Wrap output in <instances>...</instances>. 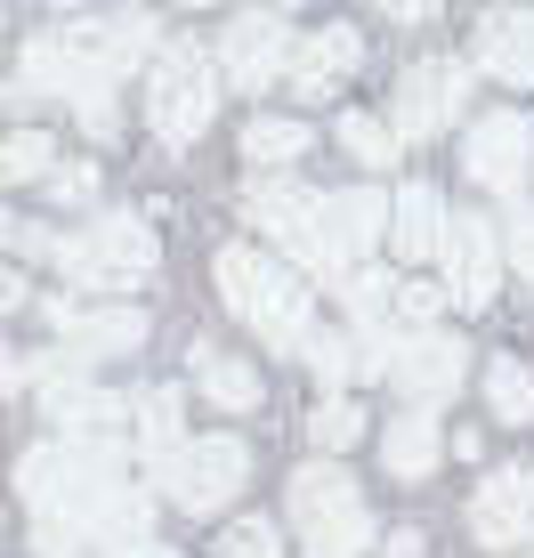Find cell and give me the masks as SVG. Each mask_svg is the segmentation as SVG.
Masks as SVG:
<instances>
[{
	"mask_svg": "<svg viewBox=\"0 0 534 558\" xmlns=\"http://www.w3.org/2000/svg\"><path fill=\"white\" fill-rule=\"evenodd\" d=\"M292 526H300V558H365L373 543V510L340 461H308L292 477Z\"/></svg>",
	"mask_w": 534,
	"mask_h": 558,
	"instance_id": "obj_6",
	"label": "cell"
},
{
	"mask_svg": "<svg viewBox=\"0 0 534 558\" xmlns=\"http://www.w3.org/2000/svg\"><path fill=\"white\" fill-rule=\"evenodd\" d=\"M356 57H365L356 25H324V33H308V41H300V57H292V89H300V98H324V89H340V82L356 73Z\"/></svg>",
	"mask_w": 534,
	"mask_h": 558,
	"instance_id": "obj_19",
	"label": "cell"
},
{
	"mask_svg": "<svg viewBox=\"0 0 534 558\" xmlns=\"http://www.w3.org/2000/svg\"><path fill=\"white\" fill-rule=\"evenodd\" d=\"M437 453H446V429H437L429 413H397L389 429H380V470L405 477V486L437 470Z\"/></svg>",
	"mask_w": 534,
	"mask_h": 558,
	"instance_id": "obj_21",
	"label": "cell"
},
{
	"mask_svg": "<svg viewBox=\"0 0 534 558\" xmlns=\"http://www.w3.org/2000/svg\"><path fill=\"white\" fill-rule=\"evenodd\" d=\"M446 300H453V292H437V283H405V300H397V332H429Z\"/></svg>",
	"mask_w": 534,
	"mask_h": 558,
	"instance_id": "obj_32",
	"label": "cell"
},
{
	"mask_svg": "<svg viewBox=\"0 0 534 558\" xmlns=\"http://www.w3.org/2000/svg\"><path fill=\"white\" fill-rule=\"evenodd\" d=\"M389 219H397V195H380V186H340L332 195V235L340 252H373V243H389Z\"/></svg>",
	"mask_w": 534,
	"mask_h": 558,
	"instance_id": "obj_20",
	"label": "cell"
},
{
	"mask_svg": "<svg viewBox=\"0 0 534 558\" xmlns=\"http://www.w3.org/2000/svg\"><path fill=\"white\" fill-rule=\"evenodd\" d=\"M130 446H138L146 461H170L186 446V437H179V389H146L138 397V437H130Z\"/></svg>",
	"mask_w": 534,
	"mask_h": 558,
	"instance_id": "obj_26",
	"label": "cell"
},
{
	"mask_svg": "<svg viewBox=\"0 0 534 558\" xmlns=\"http://www.w3.org/2000/svg\"><path fill=\"white\" fill-rule=\"evenodd\" d=\"M470 106V65H453V57H422V65H405V82H397V138H437V130H453Z\"/></svg>",
	"mask_w": 534,
	"mask_h": 558,
	"instance_id": "obj_10",
	"label": "cell"
},
{
	"mask_svg": "<svg viewBox=\"0 0 534 558\" xmlns=\"http://www.w3.org/2000/svg\"><path fill=\"white\" fill-rule=\"evenodd\" d=\"M113 558H179V550H155V543H138V550H113Z\"/></svg>",
	"mask_w": 534,
	"mask_h": 558,
	"instance_id": "obj_36",
	"label": "cell"
},
{
	"mask_svg": "<svg viewBox=\"0 0 534 558\" xmlns=\"http://www.w3.org/2000/svg\"><path fill=\"white\" fill-rule=\"evenodd\" d=\"M186 9H211V0H186Z\"/></svg>",
	"mask_w": 534,
	"mask_h": 558,
	"instance_id": "obj_37",
	"label": "cell"
},
{
	"mask_svg": "<svg viewBox=\"0 0 534 558\" xmlns=\"http://www.w3.org/2000/svg\"><path fill=\"white\" fill-rule=\"evenodd\" d=\"M340 146H349L365 170H389L405 138H397V122H380V113H340Z\"/></svg>",
	"mask_w": 534,
	"mask_h": 558,
	"instance_id": "obj_28",
	"label": "cell"
},
{
	"mask_svg": "<svg viewBox=\"0 0 534 558\" xmlns=\"http://www.w3.org/2000/svg\"><path fill=\"white\" fill-rule=\"evenodd\" d=\"M243 477H252L243 437H186L170 461H155V494H170V510H186V518L227 510L243 494Z\"/></svg>",
	"mask_w": 534,
	"mask_h": 558,
	"instance_id": "obj_8",
	"label": "cell"
},
{
	"mask_svg": "<svg viewBox=\"0 0 534 558\" xmlns=\"http://www.w3.org/2000/svg\"><path fill=\"white\" fill-rule=\"evenodd\" d=\"M502 243H510V267H519V276H534V210H510Z\"/></svg>",
	"mask_w": 534,
	"mask_h": 558,
	"instance_id": "obj_33",
	"label": "cell"
},
{
	"mask_svg": "<svg viewBox=\"0 0 534 558\" xmlns=\"http://www.w3.org/2000/svg\"><path fill=\"white\" fill-rule=\"evenodd\" d=\"M478 73L526 89L534 82V9H486L478 16Z\"/></svg>",
	"mask_w": 534,
	"mask_h": 558,
	"instance_id": "obj_18",
	"label": "cell"
},
{
	"mask_svg": "<svg viewBox=\"0 0 534 558\" xmlns=\"http://www.w3.org/2000/svg\"><path fill=\"white\" fill-rule=\"evenodd\" d=\"M49 324H57V349H73V356H89V364L146 349V316L130 300H57Z\"/></svg>",
	"mask_w": 534,
	"mask_h": 558,
	"instance_id": "obj_13",
	"label": "cell"
},
{
	"mask_svg": "<svg viewBox=\"0 0 534 558\" xmlns=\"http://www.w3.org/2000/svg\"><path fill=\"white\" fill-rule=\"evenodd\" d=\"M300 356H308V373L324 380V397H340V380L365 373V349H356L349 332H308V349H300Z\"/></svg>",
	"mask_w": 534,
	"mask_h": 558,
	"instance_id": "obj_29",
	"label": "cell"
},
{
	"mask_svg": "<svg viewBox=\"0 0 534 558\" xmlns=\"http://www.w3.org/2000/svg\"><path fill=\"white\" fill-rule=\"evenodd\" d=\"M365 429H373V421H365V405H356V397H324V405L308 413V437H316V453H349Z\"/></svg>",
	"mask_w": 534,
	"mask_h": 558,
	"instance_id": "obj_27",
	"label": "cell"
},
{
	"mask_svg": "<svg viewBox=\"0 0 534 558\" xmlns=\"http://www.w3.org/2000/svg\"><path fill=\"white\" fill-rule=\"evenodd\" d=\"M122 453H130V446L49 437V446H33L25 461H16V494L33 502V518H49V510H89L98 494L130 486V477H122Z\"/></svg>",
	"mask_w": 534,
	"mask_h": 558,
	"instance_id": "obj_4",
	"label": "cell"
},
{
	"mask_svg": "<svg viewBox=\"0 0 534 558\" xmlns=\"http://www.w3.org/2000/svg\"><path fill=\"white\" fill-rule=\"evenodd\" d=\"M57 9H82V0H57Z\"/></svg>",
	"mask_w": 534,
	"mask_h": 558,
	"instance_id": "obj_38",
	"label": "cell"
},
{
	"mask_svg": "<svg viewBox=\"0 0 534 558\" xmlns=\"http://www.w3.org/2000/svg\"><path fill=\"white\" fill-rule=\"evenodd\" d=\"M519 558H534V550H519Z\"/></svg>",
	"mask_w": 534,
	"mask_h": 558,
	"instance_id": "obj_39",
	"label": "cell"
},
{
	"mask_svg": "<svg viewBox=\"0 0 534 558\" xmlns=\"http://www.w3.org/2000/svg\"><path fill=\"white\" fill-rule=\"evenodd\" d=\"M155 235H146V219H130V210H106V219H89L82 235H57L49 267L73 283L82 300H122L130 283L155 276Z\"/></svg>",
	"mask_w": 534,
	"mask_h": 558,
	"instance_id": "obj_3",
	"label": "cell"
},
{
	"mask_svg": "<svg viewBox=\"0 0 534 558\" xmlns=\"http://www.w3.org/2000/svg\"><path fill=\"white\" fill-rule=\"evenodd\" d=\"M365 373L389 380L413 413H429V405H446V397L462 389L470 349L453 332H437V324H429V332H397V324H380V332H365Z\"/></svg>",
	"mask_w": 534,
	"mask_h": 558,
	"instance_id": "obj_5",
	"label": "cell"
},
{
	"mask_svg": "<svg viewBox=\"0 0 534 558\" xmlns=\"http://www.w3.org/2000/svg\"><path fill=\"white\" fill-rule=\"evenodd\" d=\"M0 179H9V186H25V179H57V146H49V130H16V138L0 146Z\"/></svg>",
	"mask_w": 534,
	"mask_h": 558,
	"instance_id": "obj_30",
	"label": "cell"
},
{
	"mask_svg": "<svg viewBox=\"0 0 534 558\" xmlns=\"http://www.w3.org/2000/svg\"><path fill=\"white\" fill-rule=\"evenodd\" d=\"M470 534L486 550H534V470H486L470 494Z\"/></svg>",
	"mask_w": 534,
	"mask_h": 558,
	"instance_id": "obj_14",
	"label": "cell"
},
{
	"mask_svg": "<svg viewBox=\"0 0 534 558\" xmlns=\"http://www.w3.org/2000/svg\"><path fill=\"white\" fill-rule=\"evenodd\" d=\"M446 235H453V210L429 179L397 186V219H389V252L397 259H446Z\"/></svg>",
	"mask_w": 534,
	"mask_h": 558,
	"instance_id": "obj_17",
	"label": "cell"
},
{
	"mask_svg": "<svg viewBox=\"0 0 534 558\" xmlns=\"http://www.w3.org/2000/svg\"><path fill=\"white\" fill-rule=\"evenodd\" d=\"M380 9H389L397 25H422V16H437V0H380Z\"/></svg>",
	"mask_w": 534,
	"mask_h": 558,
	"instance_id": "obj_35",
	"label": "cell"
},
{
	"mask_svg": "<svg viewBox=\"0 0 534 558\" xmlns=\"http://www.w3.org/2000/svg\"><path fill=\"white\" fill-rule=\"evenodd\" d=\"M300 154H308V122H292V113H252V130H243V162H252L259 179L292 170Z\"/></svg>",
	"mask_w": 534,
	"mask_h": 558,
	"instance_id": "obj_23",
	"label": "cell"
},
{
	"mask_svg": "<svg viewBox=\"0 0 534 558\" xmlns=\"http://www.w3.org/2000/svg\"><path fill=\"white\" fill-rule=\"evenodd\" d=\"M292 57H300V41H292V25H283L276 9H243L235 25L219 33V73L235 89H252V98L292 73Z\"/></svg>",
	"mask_w": 534,
	"mask_h": 558,
	"instance_id": "obj_9",
	"label": "cell"
},
{
	"mask_svg": "<svg viewBox=\"0 0 534 558\" xmlns=\"http://www.w3.org/2000/svg\"><path fill=\"white\" fill-rule=\"evenodd\" d=\"M486 413L502 421V429L534 421V373H526L519 356H494V364H486Z\"/></svg>",
	"mask_w": 534,
	"mask_h": 558,
	"instance_id": "obj_24",
	"label": "cell"
},
{
	"mask_svg": "<svg viewBox=\"0 0 534 558\" xmlns=\"http://www.w3.org/2000/svg\"><path fill=\"white\" fill-rule=\"evenodd\" d=\"M219 57H203L195 41H170L155 57V73H146V122H155L162 146H195L203 130H211L219 113Z\"/></svg>",
	"mask_w": 534,
	"mask_h": 558,
	"instance_id": "obj_7",
	"label": "cell"
},
{
	"mask_svg": "<svg viewBox=\"0 0 534 558\" xmlns=\"http://www.w3.org/2000/svg\"><path fill=\"white\" fill-rule=\"evenodd\" d=\"M340 292H349V316L365 324V332H380V324H397V300H405V283H397L389 267H356Z\"/></svg>",
	"mask_w": 534,
	"mask_h": 558,
	"instance_id": "obj_25",
	"label": "cell"
},
{
	"mask_svg": "<svg viewBox=\"0 0 534 558\" xmlns=\"http://www.w3.org/2000/svg\"><path fill=\"white\" fill-rule=\"evenodd\" d=\"M73 41H82L89 57H98L106 73H130V65H155V57L170 49L155 9H106V16H82V25H65Z\"/></svg>",
	"mask_w": 534,
	"mask_h": 558,
	"instance_id": "obj_15",
	"label": "cell"
},
{
	"mask_svg": "<svg viewBox=\"0 0 534 558\" xmlns=\"http://www.w3.org/2000/svg\"><path fill=\"white\" fill-rule=\"evenodd\" d=\"M462 170L486 186V195H510V203H519V186H526V170H534V122H526L519 106H502V113H486V122H470Z\"/></svg>",
	"mask_w": 534,
	"mask_h": 558,
	"instance_id": "obj_12",
	"label": "cell"
},
{
	"mask_svg": "<svg viewBox=\"0 0 534 558\" xmlns=\"http://www.w3.org/2000/svg\"><path fill=\"white\" fill-rule=\"evenodd\" d=\"M186 364H195V389L211 397L219 413H252L259 405V373L243 356H227V349H211V340H195L186 349Z\"/></svg>",
	"mask_w": 534,
	"mask_h": 558,
	"instance_id": "obj_22",
	"label": "cell"
},
{
	"mask_svg": "<svg viewBox=\"0 0 534 558\" xmlns=\"http://www.w3.org/2000/svg\"><path fill=\"white\" fill-rule=\"evenodd\" d=\"M219 558H283V543H276L267 518H235V526L219 534Z\"/></svg>",
	"mask_w": 534,
	"mask_h": 558,
	"instance_id": "obj_31",
	"label": "cell"
},
{
	"mask_svg": "<svg viewBox=\"0 0 534 558\" xmlns=\"http://www.w3.org/2000/svg\"><path fill=\"white\" fill-rule=\"evenodd\" d=\"M57 421V437H89V446H130L138 437V397H113V389H73V397H57V405H41Z\"/></svg>",
	"mask_w": 534,
	"mask_h": 558,
	"instance_id": "obj_16",
	"label": "cell"
},
{
	"mask_svg": "<svg viewBox=\"0 0 534 558\" xmlns=\"http://www.w3.org/2000/svg\"><path fill=\"white\" fill-rule=\"evenodd\" d=\"M243 219H252L300 276H316V283H349L356 276V259L340 252V235H332V195H316V186L283 179V170L276 179H252L243 186Z\"/></svg>",
	"mask_w": 534,
	"mask_h": 558,
	"instance_id": "obj_1",
	"label": "cell"
},
{
	"mask_svg": "<svg viewBox=\"0 0 534 558\" xmlns=\"http://www.w3.org/2000/svg\"><path fill=\"white\" fill-rule=\"evenodd\" d=\"M502 259H510V243H502V227L478 219V210H453V235H446V292L453 307H494V292H502Z\"/></svg>",
	"mask_w": 534,
	"mask_h": 558,
	"instance_id": "obj_11",
	"label": "cell"
},
{
	"mask_svg": "<svg viewBox=\"0 0 534 558\" xmlns=\"http://www.w3.org/2000/svg\"><path fill=\"white\" fill-rule=\"evenodd\" d=\"M219 300L267 340V349H308V276L267 259L259 243H227L219 252Z\"/></svg>",
	"mask_w": 534,
	"mask_h": 558,
	"instance_id": "obj_2",
	"label": "cell"
},
{
	"mask_svg": "<svg viewBox=\"0 0 534 558\" xmlns=\"http://www.w3.org/2000/svg\"><path fill=\"white\" fill-rule=\"evenodd\" d=\"M49 195H57V203H89V195H98V170H89V162H65V170L49 179Z\"/></svg>",
	"mask_w": 534,
	"mask_h": 558,
	"instance_id": "obj_34",
	"label": "cell"
}]
</instances>
